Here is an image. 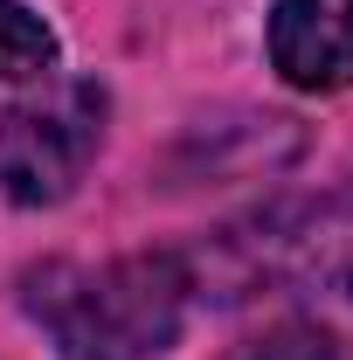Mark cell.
<instances>
[{
	"mask_svg": "<svg viewBox=\"0 0 353 360\" xmlns=\"http://www.w3.org/2000/svg\"><path fill=\"white\" fill-rule=\"evenodd\" d=\"M187 298L194 270L180 257L42 264L21 277V305L63 360H160L187 326Z\"/></svg>",
	"mask_w": 353,
	"mask_h": 360,
	"instance_id": "6da1fadb",
	"label": "cell"
},
{
	"mask_svg": "<svg viewBox=\"0 0 353 360\" xmlns=\"http://www.w3.org/2000/svg\"><path fill=\"white\" fill-rule=\"evenodd\" d=\"M104 146V90L84 77H56L42 97L14 104L0 125V187L14 208L63 201Z\"/></svg>",
	"mask_w": 353,
	"mask_h": 360,
	"instance_id": "7a4b0ae2",
	"label": "cell"
},
{
	"mask_svg": "<svg viewBox=\"0 0 353 360\" xmlns=\"http://www.w3.org/2000/svg\"><path fill=\"white\" fill-rule=\"evenodd\" d=\"M250 270L291 291V298H326V305H353V187L277 215L264 236L243 243Z\"/></svg>",
	"mask_w": 353,
	"mask_h": 360,
	"instance_id": "3957f363",
	"label": "cell"
},
{
	"mask_svg": "<svg viewBox=\"0 0 353 360\" xmlns=\"http://www.w3.org/2000/svg\"><path fill=\"white\" fill-rule=\"evenodd\" d=\"M270 70L291 90H347L353 0H277L270 7Z\"/></svg>",
	"mask_w": 353,
	"mask_h": 360,
	"instance_id": "277c9868",
	"label": "cell"
},
{
	"mask_svg": "<svg viewBox=\"0 0 353 360\" xmlns=\"http://www.w3.org/2000/svg\"><path fill=\"white\" fill-rule=\"evenodd\" d=\"M56 70V35L35 7L21 0H0V84H28Z\"/></svg>",
	"mask_w": 353,
	"mask_h": 360,
	"instance_id": "5b68a950",
	"label": "cell"
},
{
	"mask_svg": "<svg viewBox=\"0 0 353 360\" xmlns=\"http://www.w3.org/2000/svg\"><path fill=\"white\" fill-rule=\"evenodd\" d=\"M229 360H333V340H326L319 326H277V333H264V340L236 347Z\"/></svg>",
	"mask_w": 353,
	"mask_h": 360,
	"instance_id": "8992f818",
	"label": "cell"
}]
</instances>
